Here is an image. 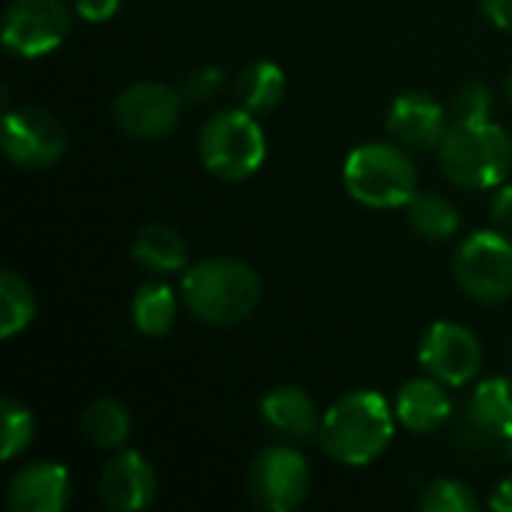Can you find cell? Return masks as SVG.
<instances>
[{
	"label": "cell",
	"instance_id": "6da1fadb",
	"mask_svg": "<svg viewBox=\"0 0 512 512\" xmlns=\"http://www.w3.org/2000/svg\"><path fill=\"white\" fill-rule=\"evenodd\" d=\"M396 432V411L375 390H354L342 396L321 417V450L348 468H366L390 447Z\"/></svg>",
	"mask_w": 512,
	"mask_h": 512
},
{
	"label": "cell",
	"instance_id": "7a4b0ae2",
	"mask_svg": "<svg viewBox=\"0 0 512 512\" xmlns=\"http://www.w3.org/2000/svg\"><path fill=\"white\" fill-rule=\"evenodd\" d=\"M183 306L204 327H237L261 303L258 273L237 258H207L183 273Z\"/></svg>",
	"mask_w": 512,
	"mask_h": 512
},
{
	"label": "cell",
	"instance_id": "3957f363",
	"mask_svg": "<svg viewBox=\"0 0 512 512\" xmlns=\"http://www.w3.org/2000/svg\"><path fill=\"white\" fill-rule=\"evenodd\" d=\"M444 177L468 192H486L504 186L512 171V138L486 123H453L438 147Z\"/></svg>",
	"mask_w": 512,
	"mask_h": 512
},
{
	"label": "cell",
	"instance_id": "277c9868",
	"mask_svg": "<svg viewBox=\"0 0 512 512\" xmlns=\"http://www.w3.org/2000/svg\"><path fill=\"white\" fill-rule=\"evenodd\" d=\"M342 180L348 195L372 210L408 207L417 195V165L402 144H363L345 159Z\"/></svg>",
	"mask_w": 512,
	"mask_h": 512
},
{
	"label": "cell",
	"instance_id": "5b68a950",
	"mask_svg": "<svg viewBox=\"0 0 512 512\" xmlns=\"http://www.w3.org/2000/svg\"><path fill=\"white\" fill-rule=\"evenodd\" d=\"M198 156L204 168L219 180H246L267 159V135L252 111L225 108L216 111L198 135Z\"/></svg>",
	"mask_w": 512,
	"mask_h": 512
},
{
	"label": "cell",
	"instance_id": "8992f818",
	"mask_svg": "<svg viewBox=\"0 0 512 512\" xmlns=\"http://www.w3.org/2000/svg\"><path fill=\"white\" fill-rule=\"evenodd\" d=\"M459 288L477 303H507L512 297V243L501 231L471 234L453 261Z\"/></svg>",
	"mask_w": 512,
	"mask_h": 512
},
{
	"label": "cell",
	"instance_id": "52a82bcc",
	"mask_svg": "<svg viewBox=\"0 0 512 512\" xmlns=\"http://www.w3.org/2000/svg\"><path fill=\"white\" fill-rule=\"evenodd\" d=\"M312 489V471L288 444L264 447L249 465V495L261 510L291 512L306 504Z\"/></svg>",
	"mask_w": 512,
	"mask_h": 512
},
{
	"label": "cell",
	"instance_id": "ba28073f",
	"mask_svg": "<svg viewBox=\"0 0 512 512\" xmlns=\"http://www.w3.org/2000/svg\"><path fill=\"white\" fill-rule=\"evenodd\" d=\"M69 33L66 0H9L3 12L6 51L36 60L63 45Z\"/></svg>",
	"mask_w": 512,
	"mask_h": 512
},
{
	"label": "cell",
	"instance_id": "9c48e42d",
	"mask_svg": "<svg viewBox=\"0 0 512 512\" xmlns=\"http://www.w3.org/2000/svg\"><path fill=\"white\" fill-rule=\"evenodd\" d=\"M3 153L15 168H48L66 153V129L39 105L9 108L3 117Z\"/></svg>",
	"mask_w": 512,
	"mask_h": 512
},
{
	"label": "cell",
	"instance_id": "30bf717a",
	"mask_svg": "<svg viewBox=\"0 0 512 512\" xmlns=\"http://www.w3.org/2000/svg\"><path fill=\"white\" fill-rule=\"evenodd\" d=\"M183 102V93L162 81H138L117 93L111 114L126 135L138 141H156L177 129Z\"/></svg>",
	"mask_w": 512,
	"mask_h": 512
},
{
	"label": "cell",
	"instance_id": "8fae6325",
	"mask_svg": "<svg viewBox=\"0 0 512 512\" xmlns=\"http://www.w3.org/2000/svg\"><path fill=\"white\" fill-rule=\"evenodd\" d=\"M420 366L426 375L441 381L444 387H465L480 375L483 348L480 339L453 321L432 324L420 339Z\"/></svg>",
	"mask_w": 512,
	"mask_h": 512
},
{
	"label": "cell",
	"instance_id": "7c38bea8",
	"mask_svg": "<svg viewBox=\"0 0 512 512\" xmlns=\"http://www.w3.org/2000/svg\"><path fill=\"white\" fill-rule=\"evenodd\" d=\"M450 111L429 93H402L390 114L387 129L396 144L405 150H438L444 135L450 132Z\"/></svg>",
	"mask_w": 512,
	"mask_h": 512
},
{
	"label": "cell",
	"instance_id": "4fadbf2b",
	"mask_svg": "<svg viewBox=\"0 0 512 512\" xmlns=\"http://www.w3.org/2000/svg\"><path fill=\"white\" fill-rule=\"evenodd\" d=\"M156 489L159 480L153 465L135 450H120L114 459L105 462L99 477V495L105 507L117 512L147 510L156 498Z\"/></svg>",
	"mask_w": 512,
	"mask_h": 512
},
{
	"label": "cell",
	"instance_id": "5bb4252c",
	"mask_svg": "<svg viewBox=\"0 0 512 512\" xmlns=\"http://www.w3.org/2000/svg\"><path fill=\"white\" fill-rule=\"evenodd\" d=\"M72 495L69 471L60 462H33L6 486V507L12 512H60Z\"/></svg>",
	"mask_w": 512,
	"mask_h": 512
},
{
	"label": "cell",
	"instance_id": "9a60e30c",
	"mask_svg": "<svg viewBox=\"0 0 512 512\" xmlns=\"http://www.w3.org/2000/svg\"><path fill=\"white\" fill-rule=\"evenodd\" d=\"M396 420L414 432V435H429L438 432L441 426L450 423L453 417V402L444 390L441 381H435L432 375L426 378H414L408 381L399 396H396Z\"/></svg>",
	"mask_w": 512,
	"mask_h": 512
},
{
	"label": "cell",
	"instance_id": "2e32d148",
	"mask_svg": "<svg viewBox=\"0 0 512 512\" xmlns=\"http://www.w3.org/2000/svg\"><path fill=\"white\" fill-rule=\"evenodd\" d=\"M261 417L264 423L288 438V441H309L318 438L321 414L312 396L303 387H276L261 399Z\"/></svg>",
	"mask_w": 512,
	"mask_h": 512
},
{
	"label": "cell",
	"instance_id": "e0dca14e",
	"mask_svg": "<svg viewBox=\"0 0 512 512\" xmlns=\"http://www.w3.org/2000/svg\"><path fill=\"white\" fill-rule=\"evenodd\" d=\"M132 258L156 276H171V273H186L189 249L186 240L171 225L150 222L135 234Z\"/></svg>",
	"mask_w": 512,
	"mask_h": 512
},
{
	"label": "cell",
	"instance_id": "ac0fdd59",
	"mask_svg": "<svg viewBox=\"0 0 512 512\" xmlns=\"http://www.w3.org/2000/svg\"><path fill=\"white\" fill-rule=\"evenodd\" d=\"M282 96H285V72L270 60L249 63L234 78V99L240 102V108L252 114L273 111L282 102Z\"/></svg>",
	"mask_w": 512,
	"mask_h": 512
},
{
	"label": "cell",
	"instance_id": "d6986e66",
	"mask_svg": "<svg viewBox=\"0 0 512 512\" xmlns=\"http://www.w3.org/2000/svg\"><path fill=\"white\" fill-rule=\"evenodd\" d=\"M177 318V297L165 282H144L132 297V324L141 336H168Z\"/></svg>",
	"mask_w": 512,
	"mask_h": 512
},
{
	"label": "cell",
	"instance_id": "ffe728a7",
	"mask_svg": "<svg viewBox=\"0 0 512 512\" xmlns=\"http://www.w3.org/2000/svg\"><path fill=\"white\" fill-rule=\"evenodd\" d=\"M465 414L483 426L489 435H495L501 441V435L512 429V381L510 378H489L483 381L468 405H465Z\"/></svg>",
	"mask_w": 512,
	"mask_h": 512
},
{
	"label": "cell",
	"instance_id": "44dd1931",
	"mask_svg": "<svg viewBox=\"0 0 512 512\" xmlns=\"http://www.w3.org/2000/svg\"><path fill=\"white\" fill-rule=\"evenodd\" d=\"M408 210V225L414 234H420L423 240H432V243H444L450 240L456 231H459V210L444 198V195H435V192H426V195H414V201L405 207Z\"/></svg>",
	"mask_w": 512,
	"mask_h": 512
},
{
	"label": "cell",
	"instance_id": "7402d4cb",
	"mask_svg": "<svg viewBox=\"0 0 512 512\" xmlns=\"http://www.w3.org/2000/svg\"><path fill=\"white\" fill-rule=\"evenodd\" d=\"M81 432L84 438L99 450H117L129 441L132 417L129 411L114 399H99L81 414Z\"/></svg>",
	"mask_w": 512,
	"mask_h": 512
},
{
	"label": "cell",
	"instance_id": "603a6c76",
	"mask_svg": "<svg viewBox=\"0 0 512 512\" xmlns=\"http://www.w3.org/2000/svg\"><path fill=\"white\" fill-rule=\"evenodd\" d=\"M36 318V294L15 270L0 273V336L12 339L24 333Z\"/></svg>",
	"mask_w": 512,
	"mask_h": 512
},
{
	"label": "cell",
	"instance_id": "cb8c5ba5",
	"mask_svg": "<svg viewBox=\"0 0 512 512\" xmlns=\"http://www.w3.org/2000/svg\"><path fill=\"white\" fill-rule=\"evenodd\" d=\"M0 420H3V435H0V456L3 462H12L15 456H21L36 435V423L27 405L15 402V399H3L0 402Z\"/></svg>",
	"mask_w": 512,
	"mask_h": 512
},
{
	"label": "cell",
	"instance_id": "d4e9b609",
	"mask_svg": "<svg viewBox=\"0 0 512 512\" xmlns=\"http://www.w3.org/2000/svg\"><path fill=\"white\" fill-rule=\"evenodd\" d=\"M420 510L423 512H474L480 510L477 495L450 477H441L435 483H429L420 495Z\"/></svg>",
	"mask_w": 512,
	"mask_h": 512
},
{
	"label": "cell",
	"instance_id": "484cf974",
	"mask_svg": "<svg viewBox=\"0 0 512 512\" xmlns=\"http://www.w3.org/2000/svg\"><path fill=\"white\" fill-rule=\"evenodd\" d=\"M450 123H486L492 117V90L483 81H468L462 84L450 105Z\"/></svg>",
	"mask_w": 512,
	"mask_h": 512
},
{
	"label": "cell",
	"instance_id": "4316f807",
	"mask_svg": "<svg viewBox=\"0 0 512 512\" xmlns=\"http://www.w3.org/2000/svg\"><path fill=\"white\" fill-rule=\"evenodd\" d=\"M222 84H225L222 69H216V66H201V69H195V72H189V75L183 78L180 93H183L186 102L204 105V102H210V99L219 96Z\"/></svg>",
	"mask_w": 512,
	"mask_h": 512
},
{
	"label": "cell",
	"instance_id": "83f0119b",
	"mask_svg": "<svg viewBox=\"0 0 512 512\" xmlns=\"http://www.w3.org/2000/svg\"><path fill=\"white\" fill-rule=\"evenodd\" d=\"M489 216H492V225L495 231H501L504 237L512 240V183L510 186H501L492 198V207H489Z\"/></svg>",
	"mask_w": 512,
	"mask_h": 512
},
{
	"label": "cell",
	"instance_id": "f1b7e54d",
	"mask_svg": "<svg viewBox=\"0 0 512 512\" xmlns=\"http://www.w3.org/2000/svg\"><path fill=\"white\" fill-rule=\"evenodd\" d=\"M120 3H123V0H72V9H75L84 21L102 24V21L114 18V12L120 9Z\"/></svg>",
	"mask_w": 512,
	"mask_h": 512
},
{
	"label": "cell",
	"instance_id": "f546056e",
	"mask_svg": "<svg viewBox=\"0 0 512 512\" xmlns=\"http://www.w3.org/2000/svg\"><path fill=\"white\" fill-rule=\"evenodd\" d=\"M480 6L498 30L512 36V0H480Z\"/></svg>",
	"mask_w": 512,
	"mask_h": 512
},
{
	"label": "cell",
	"instance_id": "4dcf8cb0",
	"mask_svg": "<svg viewBox=\"0 0 512 512\" xmlns=\"http://www.w3.org/2000/svg\"><path fill=\"white\" fill-rule=\"evenodd\" d=\"M489 507L498 512H512V477L501 480V483L495 486V492H492V498H489Z\"/></svg>",
	"mask_w": 512,
	"mask_h": 512
},
{
	"label": "cell",
	"instance_id": "1f68e13d",
	"mask_svg": "<svg viewBox=\"0 0 512 512\" xmlns=\"http://www.w3.org/2000/svg\"><path fill=\"white\" fill-rule=\"evenodd\" d=\"M501 450H504V456L512 462V429H507V432L501 435Z\"/></svg>",
	"mask_w": 512,
	"mask_h": 512
},
{
	"label": "cell",
	"instance_id": "d6a6232c",
	"mask_svg": "<svg viewBox=\"0 0 512 512\" xmlns=\"http://www.w3.org/2000/svg\"><path fill=\"white\" fill-rule=\"evenodd\" d=\"M507 99L512 102V72H510V78H507Z\"/></svg>",
	"mask_w": 512,
	"mask_h": 512
}]
</instances>
